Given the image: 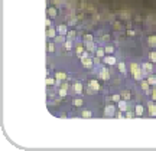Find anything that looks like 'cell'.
Segmentation results:
<instances>
[{"label": "cell", "mask_w": 156, "mask_h": 151, "mask_svg": "<svg viewBox=\"0 0 156 151\" xmlns=\"http://www.w3.org/2000/svg\"><path fill=\"white\" fill-rule=\"evenodd\" d=\"M132 71H133V74H134V78H137V79H140V76H142V72H140V69H139V66H137L136 63H133V65H132Z\"/></svg>", "instance_id": "obj_1"}, {"label": "cell", "mask_w": 156, "mask_h": 151, "mask_svg": "<svg viewBox=\"0 0 156 151\" xmlns=\"http://www.w3.org/2000/svg\"><path fill=\"white\" fill-rule=\"evenodd\" d=\"M82 63H84L85 66H90V65H91V59L87 58V55H84V56H82Z\"/></svg>", "instance_id": "obj_2"}, {"label": "cell", "mask_w": 156, "mask_h": 151, "mask_svg": "<svg viewBox=\"0 0 156 151\" xmlns=\"http://www.w3.org/2000/svg\"><path fill=\"white\" fill-rule=\"evenodd\" d=\"M100 76H101L103 79H109V72H107L106 69H103V71L100 72Z\"/></svg>", "instance_id": "obj_3"}, {"label": "cell", "mask_w": 156, "mask_h": 151, "mask_svg": "<svg viewBox=\"0 0 156 151\" xmlns=\"http://www.w3.org/2000/svg\"><path fill=\"white\" fill-rule=\"evenodd\" d=\"M106 114L107 115H113L114 114V106H107L106 108Z\"/></svg>", "instance_id": "obj_4"}, {"label": "cell", "mask_w": 156, "mask_h": 151, "mask_svg": "<svg viewBox=\"0 0 156 151\" xmlns=\"http://www.w3.org/2000/svg\"><path fill=\"white\" fill-rule=\"evenodd\" d=\"M74 89H75L77 94H79V92L82 91V85H81V84H75V85H74Z\"/></svg>", "instance_id": "obj_5"}, {"label": "cell", "mask_w": 156, "mask_h": 151, "mask_svg": "<svg viewBox=\"0 0 156 151\" xmlns=\"http://www.w3.org/2000/svg\"><path fill=\"white\" fill-rule=\"evenodd\" d=\"M90 88H93V89H98V84H97L95 81H91V82H90Z\"/></svg>", "instance_id": "obj_6"}, {"label": "cell", "mask_w": 156, "mask_h": 151, "mask_svg": "<svg viewBox=\"0 0 156 151\" xmlns=\"http://www.w3.org/2000/svg\"><path fill=\"white\" fill-rule=\"evenodd\" d=\"M149 109H150V112H152V115H155V114H156V108H155V105H153L152 102L149 104Z\"/></svg>", "instance_id": "obj_7"}, {"label": "cell", "mask_w": 156, "mask_h": 151, "mask_svg": "<svg viewBox=\"0 0 156 151\" xmlns=\"http://www.w3.org/2000/svg\"><path fill=\"white\" fill-rule=\"evenodd\" d=\"M106 62H107L109 65H113V63L116 62V59H114V58H111V56H109V58H106Z\"/></svg>", "instance_id": "obj_8"}, {"label": "cell", "mask_w": 156, "mask_h": 151, "mask_svg": "<svg viewBox=\"0 0 156 151\" xmlns=\"http://www.w3.org/2000/svg\"><path fill=\"white\" fill-rule=\"evenodd\" d=\"M143 69L149 72V71H152V65H149V63H145V65H143Z\"/></svg>", "instance_id": "obj_9"}, {"label": "cell", "mask_w": 156, "mask_h": 151, "mask_svg": "<svg viewBox=\"0 0 156 151\" xmlns=\"http://www.w3.org/2000/svg\"><path fill=\"white\" fill-rule=\"evenodd\" d=\"M136 112H137V115H142V112H143V108H142L140 105L136 106Z\"/></svg>", "instance_id": "obj_10"}, {"label": "cell", "mask_w": 156, "mask_h": 151, "mask_svg": "<svg viewBox=\"0 0 156 151\" xmlns=\"http://www.w3.org/2000/svg\"><path fill=\"white\" fill-rule=\"evenodd\" d=\"M82 117H84V118H90V117H91V112H90V111H85V112H82Z\"/></svg>", "instance_id": "obj_11"}, {"label": "cell", "mask_w": 156, "mask_h": 151, "mask_svg": "<svg viewBox=\"0 0 156 151\" xmlns=\"http://www.w3.org/2000/svg\"><path fill=\"white\" fill-rule=\"evenodd\" d=\"M122 96H123L124 99H129V98H130V95H129V92H127V91H124V92H122Z\"/></svg>", "instance_id": "obj_12"}, {"label": "cell", "mask_w": 156, "mask_h": 151, "mask_svg": "<svg viewBox=\"0 0 156 151\" xmlns=\"http://www.w3.org/2000/svg\"><path fill=\"white\" fill-rule=\"evenodd\" d=\"M149 43H150V45H156V36H153V38H149Z\"/></svg>", "instance_id": "obj_13"}, {"label": "cell", "mask_w": 156, "mask_h": 151, "mask_svg": "<svg viewBox=\"0 0 156 151\" xmlns=\"http://www.w3.org/2000/svg\"><path fill=\"white\" fill-rule=\"evenodd\" d=\"M74 105L75 106H81L82 105V101H81V99H75V101H74Z\"/></svg>", "instance_id": "obj_14"}, {"label": "cell", "mask_w": 156, "mask_h": 151, "mask_svg": "<svg viewBox=\"0 0 156 151\" xmlns=\"http://www.w3.org/2000/svg\"><path fill=\"white\" fill-rule=\"evenodd\" d=\"M119 105H120V109H122V111H124V109H127V105H126V102H120Z\"/></svg>", "instance_id": "obj_15"}, {"label": "cell", "mask_w": 156, "mask_h": 151, "mask_svg": "<svg viewBox=\"0 0 156 151\" xmlns=\"http://www.w3.org/2000/svg\"><path fill=\"white\" fill-rule=\"evenodd\" d=\"M119 69H120V72H126V66H124V63H120V65H119Z\"/></svg>", "instance_id": "obj_16"}, {"label": "cell", "mask_w": 156, "mask_h": 151, "mask_svg": "<svg viewBox=\"0 0 156 151\" xmlns=\"http://www.w3.org/2000/svg\"><path fill=\"white\" fill-rule=\"evenodd\" d=\"M147 82H149L150 85H155V84H156V79H155V78H149V79H147Z\"/></svg>", "instance_id": "obj_17"}, {"label": "cell", "mask_w": 156, "mask_h": 151, "mask_svg": "<svg viewBox=\"0 0 156 151\" xmlns=\"http://www.w3.org/2000/svg\"><path fill=\"white\" fill-rule=\"evenodd\" d=\"M56 79H65V75L64 74H56Z\"/></svg>", "instance_id": "obj_18"}, {"label": "cell", "mask_w": 156, "mask_h": 151, "mask_svg": "<svg viewBox=\"0 0 156 151\" xmlns=\"http://www.w3.org/2000/svg\"><path fill=\"white\" fill-rule=\"evenodd\" d=\"M59 32H61V33H67V28H65V26H61V28H59Z\"/></svg>", "instance_id": "obj_19"}, {"label": "cell", "mask_w": 156, "mask_h": 151, "mask_svg": "<svg viewBox=\"0 0 156 151\" xmlns=\"http://www.w3.org/2000/svg\"><path fill=\"white\" fill-rule=\"evenodd\" d=\"M106 52H107V53H111V52H113V47H111V46H107V47H106Z\"/></svg>", "instance_id": "obj_20"}, {"label": "cell", "mask_w": 156, "mask_h": 151, "mask_svg": "<svg viewBox=\"0 0 156 151\" xmlns=\"http://www.w3.org/2000/svg\"><path fill=\"white\" fill-rule=\"evenodd\" d=\"M81 52H82V46H81V45H78V47H77V53L79 55Z\"/></svg>", "instance_id": "obj_21"}, {"label": "cell", "mask_w": 156, "mask_h": 151, "mask_svg": "<svg viewBox=\"0 0 156 151\" xmlns=\"http://www.w3.org/2000/svg\"><path fill=\"white\" fill-rule=\"evenodd\" d=\"M150 58H152V60H155V62H156V52H152V55H150Z\"/></svg>", "instance_id": "obj_22"}, {"label": "cell", "mask_w": 156, "mask_h": 151, "mask_svg": "<svg viewBox=\"0 0 156 151\" xmlns=\"http://www.w3.org/2000/svg\"><path fill=\"white\" fill-rule=\"evenodd\" d=\"M48 35H49L51 38H54V35H55V32H54V30L51 29V30H49V32H48Z\"/></svg>", "instance_id": "obj_23"}, {"label": "cell", "mask_w": 156, "mask_h": 151, "mask_svg": "<svg viewBox=\"0 0 156 151\" xmlns=\"http://www.w3.org/2000/svg\"><path fill=\"white\" fill-rule=\"evenodd\" d=\"M59 94H61L62 96H65V95H67V91H65V88H64V89H61V92H59Z\"/></svg>", "instance_id": "obj_24"}, {"label": "cell", "mask_w": 156, "mask_h": 151, "mask_svg": "<svg viewBox=\"0 0 156 151\" xmlns=\"http://www.w3.org/2000/svg\"><path fill=\"white\" fill-rule=\"evenodd\" d=\"M65 47H67V49H71V42H67V43H65Z\"/></svg>", "instance_id": "obj_25"}, {"label": "cell", "mask_w": 156, "mask_h": 151, "mask_svg": "<svg viewBox=\"0 0 156 151\" xmlns=\"http://www.w3.org/2000/svg\"><path fill=\"white\" fill-rule=\"evenodd\" d=\"M103 53H104V52H103L101 49H100V50H97V55H98V56H103Z\"/></svg>", "instance_id": "obj_26"}, {"label": "cell", "mask_w": 156, "mask_h": 151, "mask_svg": "<svg viewBox=\"0 0 156 151\" xmlns=\"http://www.w3.org/2000/svg\"><path fill=\"white\" fill-rule=\"evenodd\" d=\"M46 84H48V85H52V84H54V81H52V79H46Z\"/></svg>", "instance_id": "obj_27"}, {"label": "cell", "mask_w": 156, "mask_h": 151, "mask_svg": "<svg viewBox=\"0 0 156 151\" xmlns=\"http://www.w3.org/2000/svg\"><path fill=\"white\" fill-rule=\"evenodd\" d=\"M142 86H143V89H147V82H143V85H142Z\"/></svg>", "instance_id": "obj_28"}, {"label": "cell", "mask_w": 156, "mask_h": 151, "mask_svg": "<svg viewBox=\"0 0 156 151\" xmlns=\"http://www.w3.org/2000/svg\"><path fill=\"white\" fill-rule=\"evenodd\" d=\"M87 46H88V49H90V50H93V49H94L93 43H88V45H87Z\"/></svg>", "instance_id": "obj_29"}, {"label": "cell", "mask_w": 156, "mask_h": 151, "mask_svg": "<svg viewBox=\"0 0 156 151\" xmlns=\"http://www.w3.org/2000/svg\"><path fill=\"white\" fill-rule=\"evenodd\" d=\"M153 99H156V89H155V92H153Z\"/></svg>", "instance_id": "obj_30"}]
</instances>
